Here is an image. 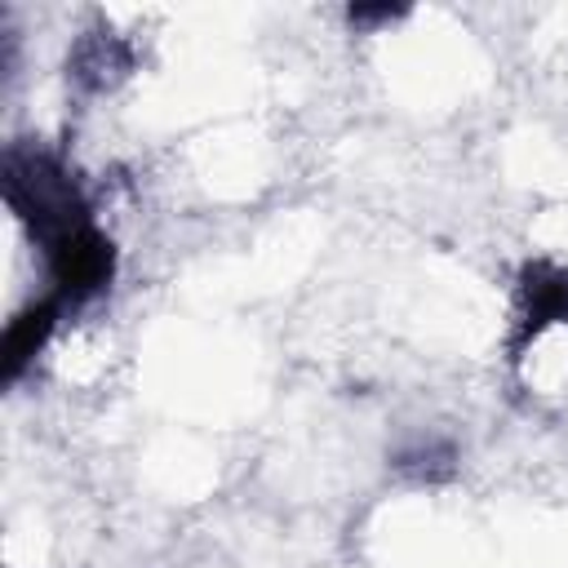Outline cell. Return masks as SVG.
<instances>
[{
    "label": "cell",
    "mask_w": 568,
    "mask_h": 568,
    "mask_svg": "<svg viewBox=\"0 0 568 568\" xmlns=\"http://www.w3.org/2000/svg\"><path fill=\"white\" fill-rule=\"evenodd\" d=\"M0 200H4L9 217L22 226L31 248L53 240L58 231H67L75 222L98 217L80 173L67 160V151H58L49 142H36V138H22V142L4 146V155H0Z\"/></svg>",
    "instance_id": "cell-1"
},
{
    "label": "cell",
    "mask_w": 568,
    "mask_h": 568,
    "mask_svg": "<svg viewBox=\"0 0 568 568\" xmlns=\"http://www.w3.org/2000/svg\"><path fill=\"white\" fill-rule=\"evenodd\" d=\"M36 257H40V280H44L40 293L58 297L67 320L102 302L120 275V248L98 217L75 222L58 231L53 240L36 244Z\"/></svg>",
    "instance_id": "cell-2"
},
{
    "label": "cell",
    "mask_w": 568,
    "mask_h": 568,
    "mask_svg": "<svg viewBox=\"0 0 568 568\" xmlns=\"http://www.w3.org/2000/svg\"><path fill=\"white\" fill-rule=\"evenodd\" d=\"M559 333H568V266L555 262V257H528L515 271L506 364L519 373Z\"/></svg>",
    "instance_id": "cell-3"
},
{
    "label": "cell",
    "mask_w": 568,
    "mask_h": 568,
    "mask_svg": "<svg viewBox=\"0 0 568 568\" xmlns=\"http://www.w3.org/2000/svg\"><path fill=\"white\" fill-rule=\"evenodd\" d=\"M138 71V49L129 36L111 31L106 22H93L84 27L71 49H67V84L80 93V98H102V93H115L129 75Z\"/></svg>",
    "instance_id": "cell-4"
},
{
    "label": "cell",
    "mask_w": 568,
    "mask_h": 568,
    "mask_svg": "<svg viewBox=\"0 0 568 568\" xmlns=\"http://www.w3.org/2000/svg\"><path fill=\"white\" fill-rule=\"evenodd\" d=\"M62 320H67V311H62V302L49 297V293L27 297V302L4 320V333H0V382H4V390H13V386L36 368V359H40V355L49 351V342L58 337Z\"/></svg>",
    "instance_id": "cell-5"
},
{
    "label": "cell",
    "mask_w": 568,
    "mask_h": 568,
    "mask_svg": "<svg viewBox=\"0 0 568 568\" xmlns=\"http://www.w3.org/2000/svg\"><path fill=\"white\" fill-rule=\"evenodd\" d=\"M390 466L413 484H448L457 475V444L453 439H413L390 453Z\"/></svg>",
    "instance_id": "cell-6"
},
{
    "label": "cell",
    "mask_w": 568,
    "mask_h": 568,
    "mask_svg": "<svg viewBox=\"0 0 568 568\" xmlns=\"http://www.w3.org/2000/svg\"><path fill=\"white\" fill-rule=\"evenodd\" d=\"M399 13H404V9H386V4H382V9L351 4V9H346V22H351V27H373V22H395Z\"/></svg>",
    "instance_id": "cell-7"
}]
</instances>
